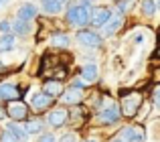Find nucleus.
<instances>
[{"instance_id": "nucleus-1", "label": "nucleus", "mask_w": 160, "mask_h": 142, "mask_svg": "<svg viewBox=\"0 0 160 142\" xmlns=\"http://www.w3.org/2000/svg\"><path fill=\"white\" fill-rule=\"evenodd\" d=\"M89 16H91V8L89 4H73L67 10V23L73 27L81 28L85 24H89Z\"/></svg>"}, {"instance_id": "nucleus-2", "label": "nucleus", "mask_w": 160, "mask_h": 142, "mask_svg": "<svg viewBox=\"0 0 160 142\" xmlns=\"http://www.w3.org/2000/svg\"><path fill=\"white\" fill-rule=\"evenodd\" d=\"M144 104V98H142L140 91H128V94L122 98V116H126V118H134V116L138 114V110H140V106Z\"/></svg>"}, {"instance_id": "nucleus-3", "label": "nucleus", "mask_w": 160, "mask_h": 142, "mask_svg": "<svg viewBox=\"0 0 160 142\" xmlns=\"http://www.w3.org/2000/svg\"><path fill=\"white\" fill-rule=\"evenodd\" d=\"M4 112H6V116L12 122H22V120L28 118V104H24L20 98L10 99V102H6V106H4Z\"/></svg>"}, {"instance_id": "nucleus-4", "label": "nucleus", "mask_w": 160, "mask_h": 142, "mask_svg": "<svg viewBox=\"0 0 160 142\" xmlns=\"http://www.w3.org/2000/svg\"><path fill=\"white\" fill-rule=\"evenodd\" d=\"M75 39H77L79 45H83V47H89V49H99L103 43V39L98 35V33L89 31V28H81V31H77V35H75Z\"/></svg>"}, {"instance_id": "nucleus-5", "label": "nucleus", "mask_w": 160, "mask_h": 142, "mask_svg": "<svg viewBox=\"0 0 160 142\" xmlns=\"http://www.w3.org/2000/svg\"><path fill=\"white\" fill-rule=\"evenodd\" d=\"M113 18V12L112 8L108 6H93L91 8V16H89V24H93V27H103L106 23Z\"/></svg>"}, {"instance_id": "nucleus-6", "label": "nucleus", "mask_w": 160, "mask_h": 142, "mask_svg": "<svg viewBox=\"0 0 160 142\" xmlns=\"http://www.w3.org/2000/svg\"><path fill=\"white\" fill-rule=\"evenodd\" d=\"M98 118H99V122H102V124L109 126V124H116L118 120L122 118V110H120V106H118V104H112V102H109L108 106L99 112Z\"/></svg>"}, {"instance_id": "nucleus-7", "label": "nucleus", "mask_w": 160, "mask_h": 142, "mask_svg": "<svg viewBox=\"0 0 160 142\" xmlns=\"http://www.w3.org/2000/svg\"><path fill=\"white\" fill-rule=\"evenodd\" d=\"M122 140L124 142H144L146 140V130L142 126H124L122 128Z\"/></svg>"}, {"instance_id": "nucleus-8", "label": "nucleus", "mask_w": 160, "mask_h": 142, "mask_svg": "<svg viewBox=\"0 0 160 142\" xmlns=\"http://www.w3.org/2000/svg\"><path fill=\"white\" fill-rule=\"evenodd\" d=\"M31 106L35 108V110H47V108H51V104L55 102V98H51V95H47L45 91H35V94H31Z\"/></svg>"}, {"instance_id": "nucleus-9", "label": "nucleus", "mask_w": 160, "mask_h": 142, "mask_svg": "<svg viewBox=\"0 0 160 142\" xmlns=\"http://www.w3.org/2000/svg\"><path fill=\"white\" fill-rule=\"evenodd\" d=\"M67 120H69V112H67L65 108H55V110H51V112H49V116H47V122L51 124L53 128L65 126Z\"/></svg>"}, {"instance_id": "nucleus-10", "label": "nucleus", "mask_w": 160, "mask_h": 142, "mask_svg": "<svg viewBox=\"0 0 160 142\" xmlns=\"http://www.w3.org/2000/svg\"><path fill=\"white\" fill-rule=\"evenodd\" d=\"M81 99H83V89H77L73 85L61 94V102L69 104V106H77V104H81Z\"/></svg>"}, {"instance_id": "nucleus-11", "label": "nucleus", "mask_w": 160, "mask_h": 142, "mask_svg": "<svg viewBox=\"0 0 160 142\" xmlns=\"http://www.w3.org/2000/svg\"><path fill=\"white\" fill-rule=\"evenodd\" d=\"M43 91L47 95H51V98L57 99V98H61V94L65 89H63V83L59 81V79H47V81L43 83Z\"/></svg>"}, {"instance_id": "nucleus-12", "label": "nucleus", "mask_w": 160, "mask_h": 142, "mask_svg": "<svg viewBox=\"0 0 160 142\" xmlns=\"http://www.w3.org/2000/svg\"><path fill=\"white\" fill-rule=\"evenodd\" d=\"M18 87L12 83H0V99L2 102H10V99H18Z\"/></svg>"}, {"instance_id": "nucleus-13", "label": "nucleus", "mask_w": 160, "mask_h": 142, "mask_svg": "<svg viewBox=\"0 0 160 142\" xmlns=\"http://www.w3.org/2000/svg\"><path fill=\"white\" fill-rule=\"evenodd\" d=\"M37 16V6L31 2H24L18 6V10H16V18H22V20H28L31 23L32 18Z\"/></svg>"}, {"instance_id": "nucleus-14", "label": "nucleus", "mask_w": 160, "mask_h": 142, "mask_svg": "<svg viewBox=\"0 0 160 142\" xmlns=\"http://www.w3.org/2000/svg\"><path fill=\"white\" fill-rule=\"evenodd\" d=\"M122 24H124V18H122V16H113L109 23L103 24V35H106V37H113L122 28Z\"/></svg>"}, {"instance_id": "nucleus-15", "label": "nucleus", "mask_w": 160, "mask_h": 142, "mask_svg": "<svg viewBox=\"0 0 160 142\" xmlns=\"http://www.w3.org/2000/svg\"><path fill=\"white\" fill-rule=\"evenodd\" d=\"M81 77L85 79L87 83L95 81V79H98V65H95V63H85L81 67Z\"/></svg>"}, {"instance_id": "nucleus-16", "label": "nucleus", "mask_w": 160, "mask_h": 142, "mask_svg": "<svg viewBox=\"0 0 160 142\" xmlns=\"http://www.w3.org/2000/svg\"><path fill=\"white\" fill-rule=\"evenodd\" d=\"M14 45H16V37L12 35V33H8V35H0V53L12 51Z\"/></svg>"}, {"instance_id": "nucleus-17", "label": "nucleus", "mask_w": 160, "mask_h": 142, "mask_svg": "<svg viewBox=\"0 0 160 142\" xmlns=\"http://www.w3.org/2000/svg\"><path fill=\"white\" fill-rule=\"evenodd\" d=\"M12 33L14 35H28L31 33V23L28 20H22V18H16L14 23H12Z\"/></svg>"}, {"instance_id": "nucleus-18", "label": "nucleus", "mask_w": 160, "mask_h": 142, "mask_svg": "<svg viewBox=\"0 0 160 142\" xmlns=\"http://www.w3.org/2000/svg\"><path fill=\"white\" fill-rule=\"evenodd\" d=\"M41 6H43V10L49 12V14H59L63 4L59 2V0H41Z\"/></svg>"}, {"instance_id": "nucleus-19", "label": "nucleus", "mask_w": 160, "mask_h": 142, "mask_svg": "<svg viewBox=\"0 0 160 142\" xmlns=\"http://www.w3.org/2000/svg\"><path fill=\"white\" fill-rule=\"evenodd\" d=\"M6 128H8V130H10V132H12V134H14V136H16V138H18L20 142H27V138H28V132L24 130V126H20V124H16V122H10Z\"/></svg>"}, {"instance_id": "nucleus-20", "label": "nucleus", "mask_w": 160, "mask_h": 142, "mask_svg": "<svg viewBox=\"0 0 160 142\" xmlns=\"http://www.w3.org/2000/svg\"><path fill=\"white\" fill-rule=\"evenodd\" d=\"M43 128H45V122L39 120V118L27 120V124H24V130H27L28 134H39V132H43Z\"/></svg>"}, {"instance_id": "nucleus-21", "label": "nucleus", "mask_w": 160, "mask_h": 142, "mask_svg": "<svg viewBox=\"0 0 160 142\" xmlns=\"http://www.w3.org/2000/svg\"><path fill=\"white\" fill-rule=\"evenodd\" d=\"M69 37L65 35V33H57V35H53V39H51V45L53 47H57V49H67L69 47Z\"/></svg>"}, {"instance_id": "nucleus-22", "label": "nucleus", "mask_w": 160, "mask_h": 142, "mask_svg": "<svg viewBox=\"0 0 160 142\" xmlns=\"http://www.w3.org/2000/svg\"><path fill=\"white\" fill-rule=\"evenodd\" d=\"M140 10H142V16H154L156 14V2L154 0H142V6H140Z\"/></svg>"}, {"instance_id": "nucleus-23", "label": "nucleus", "mask_w": 160, "mask_h": 142, "mask_svg": "<svg viewBox=\"0 0 160 142\" xmlns=\"http://www.w3.org/2000/svg\"><path fill=\"white\" fill-rule=\"evenodd\" d=\"M134 2H136V0H120V2H118V10H120V14H126V12L132 10Z\"/></svg>"}, {"instance_id": "nucleus-24", "label": "nucleus", "mask_w": 160, "mask_h": 142, "mask_svg": "<svg viewBox=\"0 0 160 142\" xmlns=\"http://www.w3.org/2000/svg\"><path fill=\"white\" fill-rule=\"evenodd\" d=\"M0 142H20V140L16 138V136L8 130V128H4V130L0 132Z\"/></svg>"}, {"instance_id": "nucleus-25", "label": "nucleus", "mask_w": 160, "mask_h": 142, "mask_svg": "<svg viewBox=\"0 0 160 142\" xmlns=\"http://www.w3.org/2000/svg\"><path fill=\"white\" fill-rule=\"evenodd\" d=\"M150 108H152V104L144 102V104H142V106H140V110H138L136 118H138V120H146V118H148V112H150Z\"/></svg>"}, {"instance_id": "nucleus-26", "label": "nucleus", "mask_w": 160, "mask_h": 142, "mask_svg": "<svg viewBox=\"0 0 160 142\" xmlns=\"http://www.w3.org/2000/svg\"><path fill=\"white\" fill-rule=\"evenodd\" d=\"M152 106H154V108H158V110H160V85H158V87H154V89H152Z\"/></svg>"}, {"instance_id": "nucleus-27", "label": "nucleus", "mask_w": 160, "mask_h": 142, "mask_svg": "<svg viewBox=\"0 0 160 142\" xmlns=\"http://www.w3.org/2000/svg\"><path fill=\"white\" fill-rule=\"evenodd\" d=\"M59 142H77V134L75 132H67V134H63Z\"/></svg>"}, {"instance_id": "nucleus-28", "label": "nucleus", "mask_w": 160, "mask_h": 142, "mask_svg": "<svg viewBox=\"0 0 160 142\" xmlns=\"http://www.w3.org/2000/svg\"><path fill=\"white\" fill-rule=\"evenodd\" d=\"M10 31H12V23H8V20H0V33H2V35H8Z\"/></svg>"}, {"instance_id": "nucleus-29", "label": "nucleus", "mask_w": 160, "mask_h": 142, "mask_svg": "<svg viewBox=\"0 0 160 142\" xmlns=\"http://www.w3.org/2000/svg\"><path fill=\"white\" fill-rule=\"evenodd\" d=\"M37 142H57V138H55L53 134H41Z\"/></svg>"}, {"instance_id": "nucleus-30", "label": "nucleus", "mask_w": 160, "mask_h": 142, "mask_svg": "<svg viewBox=\"0 0 160 142\" xmlns=\"http://www.w3.org/2000/svg\"><path fill=\"white\" fill-rule=\"evenodd\" d=\"M71 85H73V87H77V89H83V87L87 85V81H85L83 77H79V79H75V81L71 83Z\"/></svg>"}, {"instance_id": "nucleus-31", "label": "nucleus", "mask_w": 160, "mask_h": 142, "mask_svg": "<svg viewBox=\"0 0 160 142\" xmlns=\"http://www.w3.org/2000/svg\"><path fill=\"white\" fill-rule=\"evenodd\" d=\"M156 10H160V0H158V2H156Z\"/></svg>"}, {"instance_id": "nucleus-32", "label": "nucleus", "mask_w": 160, "mask_h": 142, "mask_svg": "<svg viewBox=\"0 0 160 142\" xmlns=\"http://www.w3.org/2000/svg\"><path fill=\"white\" fill-rule=\"evenodd\" d=\"M4 2H6V0H0V6H2V4H4Z\"/></svg>"}, {"instance_id": "nucleus-33", "label": "nucleus", "mask_w": 160, "mask_h": 142, "mask_svg": "<svg viewBox=\"0 0 160 142\" xmlns=\"http://www.w3.org/2000/svg\"><path fill=\"white\" fill-rule=\"evenodd\" d=\"M59 2H61V4H65V2H67V0H59Z\"/></svg>"}, {"instance_id": "nucleus-34", "label": "nucleus", "mask_w": 160, "mask_h": 142, "mask_svg": "<svg viewBox=\"0 0 160 142\" xmlns=\"http://www.w3.org/2000/svg\"><path fill=\"white\" fill-rule=\"evenodd\" d=\"M112 142H124V140H112Z\"/></svg>"}, {"instance_id": "nucleus-35", "label": "nucleus", "mask_w": 160, "mask_h": 142, "mask_svg": "<svg viewBox=\"0 0 160 142\" xmlns=\"http://www.w3.org/2000/svg\"><path fill=\"white\" fill-rule=\"evenodd\" d=\"M0 114H4V110H0Z\"/></svg>"}, {"instance_id": "nucleus-36", "label": "nucleus", "mask_w": 160, "mask_h": 142, "mask_svg": "<svg viewBox=\"0 0 160 142\" xmlns=\"http://www.w3.org/2000/svg\"><path fill=\"white\" fill-rule=\"evenodd\" d=\"M158 57H160V49H158Z\"/></svg>"}, {"instance_id": "nucleus-37", "label": "nucleus", "mask_w": 160, "mask_h": 142, "mask_svg": "<svg viewBox=\"0 0 160 142\" xmlns=\"http://www.w3.org/2000/svg\"><path fill=\"white\" fill-rule=\"evenodd\" d=\"M89 142H93V140H89Z\"/></svg>"}]
</instances>
